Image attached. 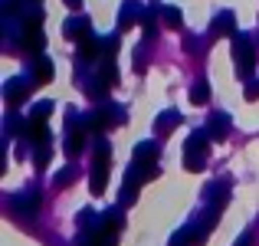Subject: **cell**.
<instances>
[{"label":"cell","mask_w":259,"mask_h":246,"mask_svg":"<svg viewBox=\"0 0 259 246\" xmlns=\"http://www.w3.org/2000/svg\"><path fill=\"white\" fill-rule=\"evenodd\" d=\"M135 161H158V145L154 141H141L135 148Z\"/></svg>","instance_id":"cell-15"},{"label":"cell","mask_w":259,"mask_h":246,"mask_svg":"<svg viewBox=\"0 0 259 246\" xmlns=\"http://www.w3.org/2000/svg\"><path fill=\"white\" fill-rule=\"evenodd\" d=\"M121 118H125V112H121L118 105H105V108H99V112L89 115V125L85 128H92V132H105V128L118 125Z\"/></svg>","instance_id":"cell-4"},{"label":"cell","mask_w":259,"mask_h":246,"mask_svg":"<svg viewBox=\"0 0 259 246\" xmlns=\"http://www.w3.org/2000/svg\"><path fill=\"white\" fill-rule=\"evenodd\" d=\"M164 20H167V26H181V10H174V7H164Z\"/></svg>","instance_id":"cell-19"},{"label":"cell","mask_w":259,"mask_h":246,"mask_svg":"<svg viewBox=\"0 0 259 246\" xmlns=\"http://www.w3.org/2000/svg\"><path fill=\"white\" fill-rule=\"evenodd\" d=\"M190 102H194V105H207L210 102V82H197V86L190 89Z\"/></svg>","instance_id":"cell-17"},{"label":"cell","mask_w":259,"mask_h":246,"mask_svg":"<svg viewBox=\"0 0 259 246\" xmlns=\"http://www.w3.org/2000/svg\"><path fill=\"white\" fill-rule=\"evenodd\" d=\"M46 161H50V148H39V154H36V168H46Z\"/></svg>","instance_id":"cell-23"},{"label":"cell","mask_w":259,"mask_h":246,"mask_svg":"<svg viewBox=\"0 0 259 246\" xmlns=\"http://www.w3.org/2000/svg\"><path fill=\"white\" fill-rule=\"evenodd\" d=\"M233 63H236V72L243 79L253 76V66H256V53H253V43L246 36H233Z\"/></svg>","instance_id":"cell-3"},{"label":"cell","mask_w":259,"mask_h":246,"mask_svg":"<svg viewBox=\"0 0 259 246\" xmlns=\"http://www.w3.org/2000/svg\"><path fill=\"white\" fill-rule=\"evenodd\" d=\"M72 177H76V171H72V168H63V171L56 174V184H59V187H66V184H69Z\"/></svg>","instance_id":"cell-20"},{"label":"cell","mask_w":259,"mask_h":246,"mask_svg":"<svg viewBox=\"0 0 259 246\" xmlns=\"http://www.w3.org/2000/svg\"><path fill=\"white\" fill-rule=\"evenodd\" d=\"M36 210H39V194H36L33 187L13 197V214H17V217H26V220H33V217H36Z\"/></svg>","instance_id":"cell-5"},{"label":"cell","mask_w":259,"mask_h":246,"mask_svg":"<svg viewBox=\"0 0 259 246\" xmlns=\"http://www.w3.org/2000/svg\"><path fill=\"white\" fill-rule=\"evenodd\" d=\"M85 145V125H76V115H69V138H66V154L76 158Z\"/></svg>","instance_id":"cell-6"},{"label":"cell","mask_w":259,"mask_h":246,"mask_svg":"<svg viewBox=\"0 0 259 246\" xmlns=\"http://www.w3.org/2000/svg\"><path fill=\"white\" fill-rule=\"evenodd\" d=\"M23 132H26V138L36 141V145H46V138H50V135H46V121L43 118H30Z\"/></svg>","instance_id":"cell-10"},{"label":"cell","mask_w":259,"mask_h":246,"mask_svg":"<svg viewBox=\"0 0 259 246\" xmlns=\"http://www.w3.org/2000/svg\"><path fill=\"white\" fill-rule=\"evenodd\" d=\"M246 99H249V102H256V99H259V79H253V82L246 86Z\"/></svg>","instance_id":"cell-22"},{"label":"cell","mask_w":259,"mask_h":246,"mask_svg":"<svg viewBox=\"0 0 259 246\" xmlns=\"http://www.w3.org/2000/svg\"><path fill=\"white\" fill-rule=\"evenodd\" d=\"M240 246H249V236H243V240H240Z\"/></svg>","instance_id":"cell-25"},{"label":"cell","mask_w":259,"mask_h":246,"mask_svg":"<svg viewBox=\"0 0 259 246\" xmlns=\"http://www.w3.org/2000/svg\"><path fill=\"white\" fill-rule=\"evenodd\" d=\"M50 112H53V102H39V105L33 108V118H46Z\"/></svg>","instance_id":"cell-21"},{"label":"cell","mask_w":259,"mask_h":246,"mask_svg":"<svg viewBox=\"0 0 259 246\" xmlns=\"http://www.w3.org/2000/svg\"><path fill=\"white\" fill-rule=\"evenodd\" d=\"M30 95V82L26 79H10L4 86V99H7V105H20V102Z\"/></svg>","instance_id":"cell-7"},{"label":"cell","mask_w":259,"mask_h":246,"mask_svg":"<svg viewBox=\"0 0 259 246\" xmlns=\"http://www.w3.org/2000/svg\"><path fill=\"white\" fill-rule=\"evenodd\" d=\"M108 164H112V145L108 141H99L95 148V164H92V194H105V184H108Z\"/></svg>","instance_id":"cell-1"},{"label":"cell","mask_w":259,"mask_h":246,"mask_svg":"<svg viewBox=\"0 0 259 246\" xmlns=\"http://www.w3.org/2000/svg\"><path fill=\"white\" fill-rule=\"evenodd\" d=\"M33 72H36V82H50V79H53V59L36 56V66H33Z\"/></svg>","instance_id":"cell-16"},{"label":"cell","mask_w":259,"mask_h":246,"mask_svg":"<svg viewBox=\"0 0 259 246\" xmlns=\"http://www.w3.org/2000/svg\"><path fill=\"white\" fill-rule=\"evenodd\" d=\"M177 121H181V115H177V112H164V115H158V121H154V132L167 135V132H174Z\"/></svg>","instance_id":"cell-12"},{"label":"cell","mask_w":259,"mask_h":246,"mask_svg":"<svg viewBox=\"0 0 259 246\" xmlns=\"http://www.w3.org/2000/svg\"><path fill=\"white\" fill-rule=\"evenodd\" d=\"M66 36H69V39H82L85 36V33H89V20L85 17H72V20H66Z\"/></svg>","instance_id":"cell-11"},{"label":"cell","mask_w":259,"mask_h":246,"mask_svg":"<svg viewBox=\"0 0 259 246\" xmlns=\"http://www.w3.org/2000/svg\"><path fill=\"white\" fill-rule=\"evenodd\" d=\"M227 194H230V184L227 181L213 184V187L207 190V197H210V203H213V207H223V203H227Z\"/></svg>","instance_id":"cell-13"},{"label":"cell","mask_w":259,"mask_h":246,"mask_svg":"<svg viewBox=\"0 0 259 246\" xmlns=\"http://www.w3.org/2000/svg\"><path fill=\"white\" fill-rule=\"evenodd\" d=\"M207 135H210V138H213V141H220V138H227V135H230V115H223V112H217V115H213V118H210V121H207Z\"/></svg>","instance_id":"cell-8"},{"label":"cell","mask_w":259,"mask_h":246,"mask_svg":"<svg viewBox=\"0 0 259 246\" xmlns=\"http://www.w3.org/2000/svg\"><path fill=\"white\" fill-rule=\"evenodd\" d=\"M99 50H102V43H99L95 36H89V33H85L82 39H79V56H82V59H92Z\"/></svg>","instance_id":"cell-14"},{"label":"cell","mask_w":259,"mask_h":246,"mask_svg":"<svg viewBox=\"0 0 259 246\" xmlns=\"http://www.w3.org/2000/svg\"><path fill=\"white\" fill-rule=\"evenodd\" d=\"M207 141H210V135H203V132H197V135L187 138V148H184V168H187V171H203Z\"/></svg>","instance_id":"cell-2"},{"label":"cell","mask_w":259,"mask_h":246,"mask_svg":"<svg viewBox=\"0 0 259 246\" xmlns=\"http://www.w3.org/2000/svg\"><path fill=\"white\" fill-rule=\"evenodd\" d=\"M171 246H194V236H190V230H181V233L171 236Z\"/></svg>","instance_id":"cell-18"},{"label":"cell","mask_w":259,"mask_h":246,"mask_svg":"<svg viewBox=\"0 0 259 246\" xmlns=\"http://www.w3.org/2000/svg\"><path fill=\"white\" fill-rule=\"evenodd\" d=\"M233 30H236V20H233V13H227V10H223L220 17L213 20V33H210V36H236Z\"/></svg>","instance_id":"cell-9"},{"label":"cell","mask_w":259,"mask_h":246,"mask_svg":"<svg viewBox=\"0 0 259 246\" xmlns=\"http://www.w3.org/2000/svg\"><path fill=\"white\" fill-rule=\"evenodd\" d=\"M30 4H39V0H30Z\"/></svg>","instance_id":"cell-26"},{"label":"cell","mask_w":259,"mask_h":246,"mask_svg":"<svg viewBox=\"0 0 259 246\" xmlns=\"http://www.w3.org/2000/svg\"><path fill=\"white\" fill-rule=\"evenodd\" d=\"M66 7H72V10H76V7H82V0H66Z\"/></svg>","instance_id":"cell-24"}]
</instances>
